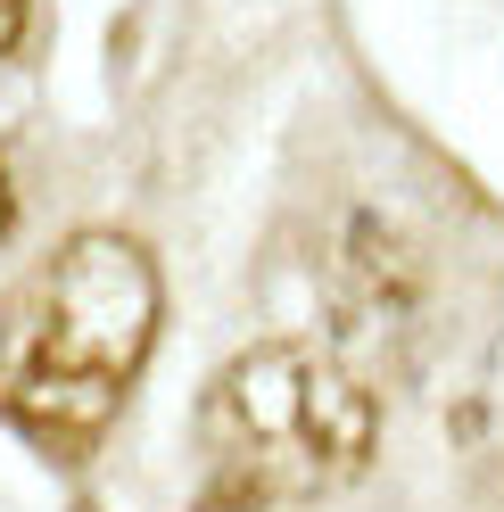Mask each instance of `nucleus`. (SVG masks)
<instances>
[{
    "label": "nucleus",
    "mask_w": 504,
    "mask_h": 512,
    "mask_svg": "<svg viewBox=\"0 0 504 512\" xmlns=\"http://www.w3.org/2000/svg\"><path fill=\"white\" fill-rule=\"evenodd\" d=\"M0 232H9V174H0Z\"/></svg>",
    "instance_id": "obj_6"
},
{
    "label": "nucleus",
    "mask_w": 504,
    "mask_h": 512,
    "mask_svg": "<svg viewBox=\"0 0 504 512\" xmlns=\"http://www.w3.org/2000/svg\"><path fill=\"white\" fill-rule=\"evenodd\" d=\"M199 438L224 479L273 504H306L364 479L372 446H381V405L331 347L265 339L207 380Z\"/></svg>",
    "instance_id": "obj_2"
},
{
    "label": "nucleus",
    "mask_w": 504,
    "mask_h": 512,
    "mask_svg": "<svg viewBox=\"0 0 504 512\" xmlns=\"http://www.w3.org/2000/svg\"><path fill=\"white\" fill-rule=\"evenodd\" d=\"M339 281H348V306L364 323H405L422 306V256L397 232L389 215H356L348 248H339Z\"/></svg>",
    "instance_id": "obj_3"
},
{
    "label": "nucleus",
    "mask_w": 504,
    "mask_h": 512,
    "mask_svg": "<svg viewBox=\"0 0 504 512\" xmlns=\"http://www.w3.org/2000/svg\"><path fill=\"white\" fill-rule=\"evenodd\" d=\"M273 496H257V488H240V479H224V471H215L207 479V496L191 504V512H265Z\"/></svg>",
    "instance_id": "obj_4"
},
{
    "label": "nucleus",
    "mask_w": 504,
    "mask_h": 512,
    "mask_svg": "<svg viewBox=\"0 0 504 512\" xmlns=\"http://www.w3.org/2000/svg\"><path fill=\"white\" fill-rule=\"evenodd\" d=\"M25 25H34V0H0V58L25 50Z\"/></svg>",
    "instance_id": "obj_5"
},
{
    "label": "nucleus",
    "mask_w": 504,
    "mask_h": 512,
    "mask_svg": "<svg viewBox=\"0 0 504 512\" xmlns=\"http://www.w3.org/2000/svg\"><path fill=\"white\" fill-rule=\"evenodd\" d=\"M157 314L166 281L141 240H58L0 306V422H17L58 463H83L149 364Z\"/></svg>",
    "instance_id": "obj_1"
}]
</instances>
